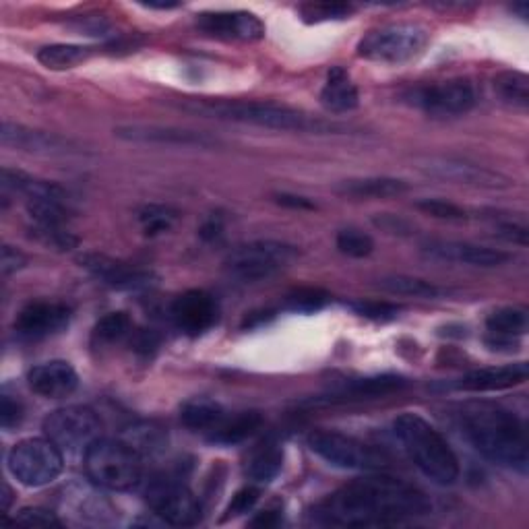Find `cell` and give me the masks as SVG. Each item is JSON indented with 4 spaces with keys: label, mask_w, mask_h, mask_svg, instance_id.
Listing matches in <instances>:
<instances>
[{
    "label": "cell",
    "mask_w": 529,
    "mask_h": 529,
    "mask_svg": "<svg viewBox=\"0 0 529 529\" xmlns=\"http://www.w3.org/2000/svg\"><path fill=\"white\" fill-rule=\"evenodd\" d=\"M308 447L321 459L341 470L379 472L389 468V455L375 445H368L350 434L337 430H315L308 437Z\"/></svg>",
    "instance_id": "cell-7"
},
{
    "label": "cell",
    "mask_w": 529,
    "mask_h": 529,
    "mask_svg": "<svg viewBox=\"0 0 529 529\" xmlns=\"http://www.w3.org/2000/svg\"><path fill=\"white\" fill-rule=\"evenodd\" d=\"M420 170L430 178L478 186V189H509L511 186V180L507 176L455 158H428L420 164Z\"/></svg>",
    "instance_id": "cell-13"
},
{
    "label": "cell",
    "mask_w": 529,
    "mask_h": 529,
    "mask_svg": "<svg viewBox=\"0 0 529 529\" xmlns=\"http://www.w3.org/2000/svg\"><path fill=\"white\" fill-rule=\"evenodd\" d=\"M393 432L416 463V468L434 484L451 486L459 480L461 470L455 451L428 420L406 412L393 420Z\"/></svg>",
    "instance_id": "cell-4"
},
{
    "label": "cell",
    "mask_w": 529,
    "mask_h": 529,
    "mask_svg": "<svg viewBox=\"0 0 529 529\" xmlns=\"http://www.w3.org/2000/svg\"><path fill=\"white\" fill-rule=\"evenodd\" d=\"M416 209L430 217H437V220H447V222L468 220V211L445 199H420L416 201Z\"/></svg>",
    "instance_id": "cell-40"
},
{
    "label": "cell",
    "mask_w": 529,
    "mask_h": 529,
    "mask_svg": "<svg viewBox=\"0 0 529 529\" xmlns=\"http://www.w3.org/2000/svg\"><path fill=\"white\" fill-rule=\"evenodd\" d=\"M23 406L19 399H13L11 395H3V401H0V424H3L5 430H11L21 424L23 420Z\"/></svg>",
    "instance_id": "cell-45"
},
{
    "label": "cell",
    "mask_w": 529,
    "mask_h": 529,
    "mask_svg": "<svg viewBox=\"0 0 529 529\" xmlns=\"http://www.w3.org/2000/svg\"><path fill=\"white\" fill-rule=\"evenodd\" d=\"M25 265H27V257L19 251V248L9 244L3 246V253H0V271H3L5 277L21 271Z\"/></svg>",
    "instance_id": "cell-46"
},
{
    "label": "cell",
    "mask_w": 529,
    "mask_h": 529,
    "mask_svg": "<svg viewBox=\"0 0 529 529\" xmlns=\"http://www.w3.org/2000/svg\"><path fill=\"white\" fill-rule=\"evenodd\" d=\"M327 298L329 296L325 292L308 288V290H298V292L290 294L286 306L290 310H294V313H313V310H319L325 306Z\"/></svg>",
    "instance_id": "cell-41"
},
{
    "label": "cell",
    "mask_w": 529,
    "mask_h": 529,
    "mask_svg": "<svg viewBox=\"0 0 529 529\" xmlns=\"http://www.w3.org/2000/svg\"><path fill=\"white\" fill-rule=\"evenodd\" d=\"M145 7H149V9H162V11H168V9H176V7H180L178 3H147Z\"/></svg>",
    "instance_id": "cell-53"
},
{
    "label": "cell",
    "mask_w": 529,
    "mask_h": 529,
    "mask_svg": "<svg viewBox=\"0 0 529 529\" xmlns=\"http://www.w3.org/2000/svg\"><path fill=\"white\" fill-rule=\"evenodd\" d=\"M222 230H224L222 217H220V215H213V217H209V220L203 224V228L199 230V234H201V238H205V240H215L217 236L222 234Z\"/></svg>",
    "instance_id": "cell-50"
},
{
    "label": "cell",
    "mask_w": 529,
    "mask_h": 529,
    "mask_svg": "<svg viewBox=\"0 0 529 529\" xmlns=\"http://www.w3.org/2000/svg\"><path fill=\"white\" fill-rule=\"evenodd\" d=\"M15 523L21 525H34V527H58L62 521L56 517V513L42 509V507H25L15 515Z\"/></svg>",
    "instance_id": "cell-44"
},
{
    "label": "cell",
    "mask_w": 529,
    "mask_h": 529,
    "mask_svg": "<svg viewBox=\"0 0 529 529\" xmlns=\"http://www.w3.org/2000/svg\"><path fill=\"white\" fill-rule=\"evenodd\" d=\"M261 424H263V416L259 412H240L232 418L226 416L224 422L215 430H211L207 437L215 445H238L248 437H253V434L261 428Z\"/></svg>",
    "instance_id": "cell-28"
},
{
    "label": "cell",
    "mask_w": 529,
    "mask_h": 529,
    "mask_svg": "<svg viewBox=\"0 0 529 529\" xmlns=\"http://www.w3.org/2000/svg\"><path fill=\"white\" fill-rule=\"evenodd\" d=\"M0 180H3V189L11 191L15 195H23L27 201H40V199H52V201H65L71 203L69 193L62 189L60 184L52 180H44L38 176H31L21 170L3 168L0 172Z\"/></svg>",
    "instance_id": "cell-25"
},
{
    "label": "cell",
    "mask_w": 529,
    "mask_h": 529,
    "mask_svg": "<svg viewBox=\"0 0 529 529\" xmlns=\"http://www.w3.org/2000/svg\"><path fill=\"white\" fill-rule=\"evenodd\" d=\"M377 286L387 294L408 296V298L434 300V298H441L447 294L437 284L426 282V279H420V277H412V275H385L379 279Z\"/></svg>",
    "instance_id": "cell-30"
},
{
    "label": "cell",
    "mask_w": 529,
    "mask_h": 529,
    "mask_svg": "<svg viewBox=\"0 0 529 529\" xmlns=\"http://www.w3.org/2000/svg\"><path fill=\"white\" fill-rule=\"evenodd\" d=\"M529 377L527 362L507 364V366H488L468 372L447 387L451 391H465V393H490V391H505L517 385H523Z\"/></svg>",
    "instance_id": "cell-20"
},
{
    "label": "cell",
    "mask_w": 529,
    "mask_h": 529,
    "mask_svg": "<svg viewBox=\"0 0 529 529\" xmlns=\"http://www.w3.org/2000/svg\"><path fill=\"white\" fill-rule=\"evenodd\" d=\"M335 244L339 248V253L350 259H366L375 253V240H372L370 234L358 228L341 230L335 238Z\"/></svg>",
    "instance_id": "cell-37"
},
{
    "label": "cell",
    "mask_w": 529,
    "mask_h": 529,
    "mask_svg": "<svg viewBox=\"0 0 529 529\" xmlns=\"http://www.w3.org/2000/svg\"><path fill=\"white\" fill-rule=\"evenodd\" d=\"M428 40L430 31L424 25L391 23L368 31L358 44V56L383 65H401L422 54Z\"/></svg>",
    "instance_id": "cell-6"
},
{
    "label": "cell",
    "mask_w": 529,
    "mask_h": 529,
    "mask_svg": "<svg viewBox=\"0 0 529 529\" xmlns=\"http://www.w3.org/2000/svg\"><path fill=\"white\" fill-rule=\"evenodd\" d=\"M182 110L193 112L207 118L232 120L242 124H255V127L275 129V131H294V133H337L344 131L337 122L321 120L302 110L279 106L271 102H242V100H207L193 98L178 104Z\"/></svg>",
    "instance_id": "cell-3"
},
{
    "label": "cell",
    "mask_w": 529,
    "mask_h": 529,
    "mask_svg": "<svg viewBox=\"0 0 529 529\" xmlns=\"http://www.w3.org/2000/svg\"><path fill=\"white\" fill-rule=\"evenodd\" d=\"M352 308L360 317L375 319V321H391L399 315V306L389 302H354Z\"/></svg>",
    "instance_id": "cell-43"
},
{
    "label": "cell",
    "mask_w": 529,
    "mask_h": 529,
    "mask_svg": "<svg viewBox=\"0 0 529 529\" xmlns=\"http://www.w3.org/2000/svg\"><path fill=\"white\" fill-rule=\"evenodd\" d=\"M114 135L129 143H151V145H176V147H213L217 139L207 133H197L178 127H162V124H120Z\"/></svg>",
    "instance_id": "cell-19"
},
{
    "label": "cell",
    "mask_w": 529,
    "mask_h": 529,
    "mask_svg": "<svg viewBox=\"0 0 529 529\" xmlns=\"http://www.w3.org/2000/svg\"><path fill=\"white\" fill-rule=\"evenodd\" d=\"M335 193L352 199H395L410 193V184L401 178L391 176H368V178H350L335 186Z\"/></svg>",
    "instance_id": "cell-24"
},
{
    "label": "cell",
    "mask_w": 529,
    "mask_h": 529,
    "mask_svg": "<svg viewBox=\"0 0 529 529\" xmlns=\"http://www.w3.org/2000/svg\"><path fill=\"white\" fill-rule=\"evenodd\" d=\"M408 385L406 379L397 375H381V377H368V379H356L348 381L333 389L331 393L319 397L323 403H346V401H364V399H379L385 395H391L395 391H401Z\"/></svg>",
    "instance_id": "cell-23"
},
{
    "label": "cell",
    "mask_w": 529,
    "mask_h": 529,
    "mask_svg": "<svg viewBox=\"0 0 529 529\" xmlns=\"http://www.w3.org/2000/svg\"><path fill=\"white\" fill-rule=\"evenodd\" d=\"M226 418V410L211 399H193L186 401L180 410V420L186 428L197 432H211L220 426Z\"/></svg>",
    "instance_id": "cell-29"
},
{
    "label": "cell",
    "mask_w": 529,
    "mask_h": 529,
    "mask_svg": "<svg viewBox=\"0 0 529 529\" xmlns=\"http://www.w3.org/2000/svg\"><path fill=\"white\" fill-rule=\"evenodd\" d=\"M496 234H499L507 242H513V244H519V246H527V228L525 226H519V224H513V222H505V224H499V228H496Z\"/></svg>",
    "instance_id": "cell-47"
},
{
    "label": "cell",
    "mask_w": 529,
    "mask_h": 529,
    "mask_svg": "<svg viewBox=\"0 0 529 529\" xmlns=\"http://www.w3.org/2000/svg\"><path fill=\"white\" fill-rule=\"evenodd\" d=\"M282 523V511H275V509H267V511H261L253 521L251 525L255 527H275Z\"/></svg>",
    "instance_id": "cell-51"
},
{
    "label": "cell",
    "mask_w": 529,
    "mask_h": 529,
    "mask_svg": "<svg viewBox=\"0 0 529 529\" xmlns=\"http://www.w3.org/2000/svg\"><path fill=\"white\" fill-rule=\"evenodd\" d=\"M11 501H13V492H11L9 484L5 482V484H3V511H5V513L9 511V507H11Z\"/></svg>",
    "instance_id": "cell-52"
},
{
    "label": "cell",
    "mask_w": 529,
    "mask_h": 529,
    "mask_svg": "<svg viewBox=\"0 0 529 529\" xmlns=\"http://www.w3.org/2000/svg\"><path fill=\"white\" fill-rule=\"evenodd\" d=\"M170 317L176 329L197 337L215 327L220 319V304L205 290H189L172 302Z\"/></svg>",
    "instance_id": "cell-14"
},
{
    "label": "cell",
    "mask_w": 529,
    "mask_h": 529,
    "mask_svg": "<svg viewBox=\"0 0 529 529\" xmlns=\"http://www.w3.org/2000/svg\"><path fill=\"white\" fill-rule=\"evenodd\" d=\"M7 465L11 476L23 486L42 488L65 470V457L48 437H34L19 441L9 451Z\"/></svg>",
    "instance_id": "cell-9"
},
{
    "label": "cell",
    "mask_w": 529,
    "mask_h": 529,
    "mask_svg": "<svg viewBox=\"0 0 529 529\" xmlns=\"http://www.w3.org/2000/svg\"><path fill=\"white\" fill-rule=\"evenodd\" d=\"M129 335H133V321L127 313H120L118 310V313H110L98 321V325L93 327L91 341L96 348H106L120 344Z\"/></svg>",
    "instance_id": "cell-33"
},
{
    "label": "cell",
    "mask_w": 529,
    "mask_h": 529,
    "mask_svg": "<svg viewBox=\"0 0 529 529\" xmlns=\"http://www.w3.org/2000/svg\"><path fill=\"white\" fill-rule=\"evenodd\" d=\"M422 253L434 261L470 265L482 269L501 267L511 259V255L501 251V248H490L459 240H428L422 244Z\"/></svg>",
    "instance_id": "cell-15"
},
{
    "label": "cell",
    "mask_w": 529,
    "mask_h": 529,
    "mask_svg": "<svg viewBox=\"0 0 529 529\" xmlns=\"http://www.w3.org/2000/svg\"><path fill=\"white\" fill-rule=\"evenodd\" d=\"M91 54V48L79 44H50L38 50V60L50 71H67L83 65Z\"/></svg>",
    "instance_id": "cell-32"
},
{
    "label": "cell",
    "mask_w": 529,
    "mask_h": 529,
    "mask_svg": "<svg viewBox=\"0 0 529 529\" xmlns=\"http://www.w3.org/2000/svg\"><path fill=\"white\" fill-rule=\"evenodd\" d=\"M300 251L294 244L279 240H257L242 244L226 257V271L242 282H261L290 267Z\"/></svg>",
    "instance_id": "cell-8"
},
{
    "label": "cell",
    "mask_w": 529,
    "mask_h": 529,
    "mask_svg": "<svg viewBox=\"0 0 529 529\" xmlns=\"http://www.w3.org/2000/svg\"><path fill=\"white\" fill-rule=\"evenodd\" d=\"M282 463H284V453L277 445H265L261 447L251 461L246 465V474L251 480L263 484V482H271L279 470H282Z\"/></svg>",
    "instance_id": "cell-35"
},
{
    "label": "cell",
    "mask_w": 529,
    "mask_h": 529,
    "mask_svg": "<svg viewBox=\"0 0 529 529\" xmlns=\"http://www.w3.org/2000/svg\"><path fill=\"white\" fill-rule=\"evenodd\" d=\"M42 430L62 453H85L91 443L102 439L104 424L87 406H67L48 414Z\"/></svg>",
    "instance_id": "cell-10"
},
{
    "label": "cell",
    "mask_w": 529,
    "mask_h": 529,
    "mask_svg": "<svg viewBox=\"0 0 529 529\" xmlns=\"http://www.w3.org/2000/svg\"><path fill=\"white\" fill-rule=\"evenodd\" d=\"M124 443H129L141 457L158 455L168 445L166 430L155 422H137L131 428L124 430Z\"/></svg>",
    "instance_id": "cell-31"
},
{
    "label": "cell",
    "mask_w": 529,
    "mask_h": 529,
    "mask_svg": "<svg viewBox=\"0 0 529 529\" xmlns=\"http://www.w3.org/2000/svg\"><path fill=\"white\" fill-rule=\"evenodd\" d=\"M375 224L379 228L391 232V234H406V232H410V224L399 220V217H395V215H381Z\"/></svg>",
    "instance_id": "cell-49"
},
{
    "label": "cell",
    "mask_w": 529,
    "mask_h": 529,
    "mask_svg": "<svg viewBox=\"0 0 529 529\" xmlns=\"http://www.w3.org/2000/svg\"><path fill=\"white\" fill-rule=\"evenodd\" d=\"M197 27L209 36L224 38V40L257 42L265 36V25L253 13H246V11L203 13L197 19Z\"/></svg>",
    "instance_id": "cell-21"
},
{
    "label": "cell",
    "mask_w": 529,
    "mask_h": 529,
    "mask_svg": "<svg viewBox=\"0 0 529 529\" xmlns=\"http://www.w3.org/2000/svg\"><path fill=\"white\" fill-rule=\"evenodd\" d=\"M145 501L162 521L176 527L197 525L203 517V509L195 492L182 480L172 476L151 478L145 490Z\"/></svg>",
    "instance_id": "cell-11"
},
{
    "label": "cell",
    "mask_w": 529,
    "mask_h": 529,
    "mask_svg": "<svg viewBox=\"0 0 529 529\" xmlns=\"http://www.w3.org/2000/svg\"><path fill=\"white\" fill-rule=\"evenodd\" d=\"M31 236L40 240L44 246L54 248V251H73L79 246V238L67 230V226H52V224H34Z\"/></svg>",
    "instance_id": "cell-38"
},
{
    "label": "cell",
    "mask_w": 529,
    "mask_h": 529,
    "mask_svg": "<svg viewBox=\"0 0 529 529\" xmlns=\"http://www.w3.org/2000/svg\"><path fill=\"white\" fill-rule=\"evenodd\" d=\"M321 104L333 114H344L358 108L360 104L358 87L346 69L333 67L327 73V81L321 91Z\"/></svg>",
    "instance_id": "cell-26"
},
{
    "label": "cell",
    "mask_w": 529,
    "mask_h": 529,
    "mask_svg": "<svg viewBox=\"0 0 529 529\" xmlns=\"http://www.w3.org/2000/svg\"><path fill=\"white\" fill-rule=\"evenodd\" d=\"M79 265L96 277L98 282L114 290H143L155 284L153 271L135 267L131 263H124L106 255L87 253L79 257Z\"/></svg>",
    "instance_id": "cell-16"
},
{
    "label": "cell",
    "mask_w": 529,
    "mask_h": 529,
    "mask_svg": "<svg viewBox=\"0 0 529 529\" xmlns=\"http://www.w3.org/2000/svg\"><path fill=\"white\" fill-rule=\"evenodd\" d=\"M0 143L36 155H81V147L54 133L29 129L25 124L5 120L0 127Z\"/></svg>",
    "instance_id": "cell-17"
},
{
    "label": "cell",
    "mask_w": 529,
    "mask_h": 529,
    "mask_svg": "<svg viewBox=\"0 0 529 529\" xmlns=\"http://www.w3.org/2000/svg\"><path fill=\"white\" fill-rule=\"evenodd\" d=\"M139 224L147 236H158L168 230L178 220V211L166 205H145L139 209Z\"/></svg>",
    "instance_id": "cell-36"
},
{
    "label": "cell",
    "mask_w": 529,
    "mask_h": 529,
    "mask_svg": "<svg viewBox=\"0 0 529 529\" xmlns=\"http://www.w3.org/2000/svg\"><path fill=\"white\" fill-rule=\"evenodd\" d=\"M71 308L62 302L36 300L25 304L15 319V333L27 339L50 337L71 323Z\"/></svg>",
    "instance_id": "cell-18"
},
{
    "label": "cell",
    "mask_w": 529,
    "mask_h": 529,
    "mask_svg": "<svg viewBox=\"0 0 529 529\" xmlns=\"http://www.w3.org/2000/svg\"><path fill=\"white\" fill-rule=\"evenodd\" d=\"M459 426L472 447L501 468L527 472V430L523 420L492 401H470L457 412Z\"/></svg>",
    "instance_id": "cell-2"
},
{
    "label": "cell",
    "mask_w": 529,
    "mask_h": 529,
    "mask_svg": "<svg viewBox=\"0 0 529 529\" xmlns=\"http://www.w3.org/2000/svg\"><path fill=\"white\" fill-rule=\"evenodd\" d=\"M432 513L428 496L391 476L356 478L313 509V519L333 527H379L418 519Z\"/></svg>",
    "instance_id": "cell-1"
},
{
    "label": "cell",
    "mask_w": 529,
    "mask_h": 529,
    "mask_svg": "<svg viewBox=\"0 0 529 529\" xmlns=\"http://www.w3.org/2000/svg\"><path fill=\"white\" fill-rule=\"evenodd\" d=\"M91 484L112 492L135 490L143 480V457L122 439H98L83 453Z\"/></svg>",
    "instance_id": "cell-5"
},
{
    "label": "cell",
    "mask_w": 529,
    "mask_h": 529,
    "mask_svg": "<svg viewBox=\"0 0 529 529\" xmlns=\"http://www.w3.org/2000/svg\"><path fill=\"white\" fill-rule=\"evenodd\" d=\"M275 203H279L282 207H288V209H298V211H313L317 209V205L306 199V197H300V195H290V193H275Z\"/></svg>",
    "instance_id": "cell-48"
},
{
    "label": "cell",
    "mask_w": 529,
    "mask_h": 529,
    "mask_svg": "<svg viewBox=\"0 0 529 529\" xmlns=\"http://www.w3.org/2000/svg\"><path fill=\"white\" fill-rule=\"evenodd\" d=\"M259 496H261V490L255 488V486H244V488H240L232 496V501L228 505V511H226V517L224 519L240 517V515H244L248 511H253L255 505L259 503Z\"/></svg>",
    "instance_id": "cell-42"
},
{
    "label": "cell",
    "mask_w": 529,
    "mask_h": 529,
    "mask_svg": "<svg viewBox=\"0 0 529 529\" xmlns=\"http://www.w3.org/2000/svg\"><path fill=\"white\" fill-rule=\"evenodd\" d=\"M350 5H339V3H308L300 7V15L308 23H321V21H337L346 19L352 15Z\"/></svg>",
    "instance_id": "cell-39"
},
{
    "label": "cell",
    "mask_w": 529,
    "mask_h": 529,
    "mask_svg": "<svg viewBox=\"0 0 529 529\" xmlns=\"http://www.w3.org/2000/svg\"><path fill=\"white\" fill-rule=\"evenodd\" d=\"M27 383L31 391L46 399L69 397L79 387L77 370L65 360H50L29 370Z\"/></svg>",
    "instance_id": "cell-22"
},
{
    "label": "cell",
    "mask_w": 529,
    "mask_h": 529,
    "mask_svg": "<svg viewBox=\"0 0 529 529\" xmlns=\"http://www.w3.org/2000/svg\"><path fill=\"white\" fill-rule=\"evenodd\" d=\"M494 91L513 108L525 110L529 106V79L519 71H505L494 77Z\"/></svg>",
    "instance_id": "cell-34"
},
{
    "label": "cell",
    "mask_w": 529,
    "mask_h": 529,
    "mask_svg": "<svg viewBox=\"0 0 529 529\" xmlns=\"http://www.w3.org/2000/svg\"><path fill=\"white\" fill-rule=\"evenodd\" d=\"M486 329H488L492 346L511 344L513 339L525 335L527 313L523 308H515V306L499 308L486 319Z\"/></svg>",
    "instance_id": "cell-27"
},
{
    "label": "cell",
    "mask_w": 529,
    "mask_h": 529,
    "mask_svg": "<svg viewBox=\"0 0 529 529\" xmlns=\"http://www.w3.org/2000/svg\"><path fill=\"white\" fill-rule=\"evenodd\" d=\"M406 100L422 112L437 118L463 116L476 106V91L470 81L449 79L416 87L408 93Z\"/></svg>",
    "instance_id": "cell-12"
}]
</instances>
